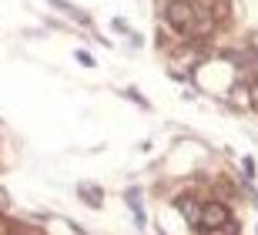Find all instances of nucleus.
Instances as JSON below:
<instances>
[{"label":"nucleus","mask_w":258,"mask_h":235,"mask_svg":"<svg viewBox=\"0 0 258 235\" xmlns=\"http://www.w3.org/2000/svg\"><path fill=\"white\" fill-rule=\"evenodd\" d=\"M202 228H222L224 222H228V212H224L222 205H204V212H202Z\"/></svg>","instance_id":"f03ea898"},{"label":"nucleus","mask_w":258,"mask_h":235,"mask_svg":"<svg viewBox=\"0 0 258 235\" xmlns=\"http://www.w3.org/2000/svg\"><path fill=\"white\" fill-rule=\"evenodd\" d=\"M168 21L184 34H194V7L191 4H168Z\"/></svg>","instance_id":"f257e3e1"}]
</instances>
